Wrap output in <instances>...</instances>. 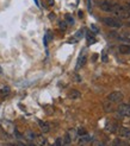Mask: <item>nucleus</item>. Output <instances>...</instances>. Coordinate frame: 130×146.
I'll return each mask as SVG.
<instances>
[{
	"instance_id": "10",
	"label": "nucleus",
	"mask_w": 130,
	"mask_h": 146,
	"mask_svg": "<svg viewBox=\"0 0 130 146\" xmlns=\"http://www.w3.org/2000/svg\"><path fill=\"white\" fill-rule=\"evenodd\" d=\"M80 92L79 90H76V89H73V90H70L69 92V94H68V96H69V99H72V100H75V99H79L80 98Z\"/></svg>"
},
{
	"instance_id": "12",
	"label": "nucleus",
	"mask_w": 130,
	"mask_h": 146,
	"mask_svg": "<svg viewBox=\"0 0 130 146\" xmlns=\"http://www.w3.org/2000/svg\"><path fill=\"white\" fill-rule=\"evenodd\" d=\"M104 109L105 112H113V106H112V102L110 104V101H106L104 104Z\"/></svg>"
},
{
	"instance_id": "3",
	"label": "nucleus",
	"mask_w": 130,
	"mask_h": 146,
	"mask_svg": "<svg viewBox=\"0 0 130 146\" xmlns=\"http://www.w3.org/2000/svg\"><path fill=\"white\" fill-rule=\"evenodd\" d=\"M117 111L123 116H130V105H119Z\"/></svg>"
},
{
	"instance_id": "20",
	"label": "nucleus",
	"mask_w": 130,
	"mask_h": 146,
	"mask_svg": "<svg viewBox=\"0 0 130 146\" xmlns=\"http://www.w3.org/2000/svg\"><path fill=\"white\" fill-rule=\"evenodd\" d=\"M9 88H7V87H6V88H4L3 90H1V94H3V95H6V94H9Z\"/></svg>"
},
{
	"instance_id": "7",
	"label": "nucleus",
	"mask_w": 130,
	"mask_h": 146,
	"mask_svg": "<svg viewBox=\"0 0 130 146\" xmlns=\"http://www.w3.org/2000/svg\"><path fill=\"white\" fill-rule=\"evenodd\" d=\"M118 39L122 40V42H125V43H130V30L123 32V33H121L118 36Z\"/></svg>"
},
{
	"instance_id": "17",
	"label": "nucleus",
	"mask_w": 130,
	"mask_h": 146,
	"mask_svg": "<svg viewBox=\"0 0 130 146\" xmlns=\"http://www.w3.org/2000/svg\"><path fill=\"white\" fill-rule=\"evenodd\" d=\"M60 29H61V30H66V29H67V24L66 23H64V21H61V23H60Z\"/></svg>"
},
{
	"instance_id": "24",
	"label": "nucleus",
	"mask_w": 130,
	"mask_h": 146,
	"mask_svg": "<svg viewBox=\"0 0 130 146\" xmlns=\"http://www.w3.org/2000/svg\"><path fill=\"white\" fill-rule=\"evenodd\" d=\"M48 3L49 5H54V0H48Z\"/></svg>"
},
{
	"instance_id": "1",
	"label": "nucleus",
	"mask_w": 130,
	"mask_h": 146,
	"mask_svg": "<svg viewBox=\"0 0 130 146\" xmlns=\"http://www.w3.org/2000/svg\"><path fill=\"white\" fill-rule=\"evenodd\" d=\"M103 23H104L106 26L116 27V29L123 26V23H122V20H121V19H118V18H112V17L103 18Z\"/></svg>"
},
{
	"instance_id": "2",
	"label": "nucleus",
	"mask_w": 130,
	"mask_h": 146,
	"mask_svg": "<svg viewBox=\"0 0 130 146\" xmlns=\"http://www.w3.org/2000/svg\"><path fill=\"white\" fill-rule=\"evenodd\" d=\"M124 99V95H123V93L122 92H112L111 94H109L107 95V100H109L110 102H112V104H115V102H121V101H123Z\"/></svg>"
},
{
	"instance_id": "25",
	"label": "nucleus",
	"mask_w": 130,
	"mask_h": 146,
	"mask_svg": "<svg viewBox=\"0 0 130 146\" xmlns=\"http://www.w3.org/2000/svg\"><path fill=\"white\" fill-rule=\"evenodd\" d=\"M92 29H93V30H94V31H98V29H97L94 25H92Z\"/></svg>"
},
{
	"instance_id": "18",
	"label": "nucleus",
	"mask_w": 130,
	"mask_h": 146,
	"mask_svg": "<svg viewBox=\"0 0 130 146\" xmlns=\"http://www.w3.org/2000/svg\"><path fill=\"white\" fill-rule=\"evenodd\" d=\"M66 19H67V21H68L69 24H73V23H74V19L72 18V17L69 16V14H67V16H66Z\"/></svg>"
},
{
	"instance_id": "19",
	"label": "nucleus",
	"mask_w": 130,
	"mask_h": 146,
	"mask_svg": "<svg viewBox=\"0 0 130 146\" xmlns=\"http://www.w3.org/2000/svg\"><path fill=\"white\" fill-rule=\"evenodd\" d=\"M78 134H79V135H82V134H86V131H85L84 128H79V129H78Z\"/></svg>"
},
{
	"instance_id": "8",
	"label": "nucleus",
	"mask_w": 130,
	"mask_h": 146,
	"mask_svg": "<svg viewBox=\"0 0 130 146\" xmlns=\"http://www.w3.org/2000/svg\"><path fill=\"white\" fill-rule=\"evenodd\" d=\"M38 125H40V128H41V131L43 133H48L49 131H50V127H49V125L47 122H44V121H42V120H40L38 121Z\"/></svg>"
},
{
	"instance_id": "9",
	"label": "nucleus",
	"mask_w": 130,
	"mask_h": 146,
	"mask_svg": "<svg viewBox=\"0 0 130 146\" xmlns=\"http://www.w3.org/2000/svg\"><path fill=\"white\" fill-rule=\"evenodd\" d=\"M118 51L121 54H123V55H128V54H130V45H125V44L119 45L118 46Z\"/></svg>"
},
{
	"instance_id": "13",
	"label": "nucleus",
	"mask_w": 130,
	"mask_h": 146,
	"mask_svg": "<svg viewBox=\"0 0 130 146\" xmlns=\"http://www.w3.org/2000/svg\"><path fill=\"white\" fill-rule=\"evenodd\" d=\"M86 37H87L90 44H93V43L96 42V38H94V36H93L92 32H87V33H86Z\"/></svg>"
},
{
	"instance_id": "16",
	"label": "nucleus",
	"mask_w": 130,
	"mask_h": 146,
	"mask_svg": "<svg viewBox=\"0 0 130 146\" xmlns=\"http://www.w3.org/2000/svg\"><path fill=\"white\" fill-rule=\"evenodd\" d=\"M70 141H72V139H70V135H69V133H67L66 134V137H64V144H70Z\"/></svg>"
},
{
	"instance_id": "15",
	"label": "nucleus",
	"mask_w": 130,
	"mask_h": 146,
	"mask_svg": "<svg viewBox=\"0 0 130 146\" xmlns=\"http://www.w3.org/2000/svg\"><path fill=\"white\" fill-rule=\"evenodd\" d=\"M98 5H104V4H113L116 3L115 0H94Z\"/></svg>"
},
{
	"instance_id": "5",
	"label": "nucleus",
	"mask_w": 130,
	"mask_h": 146,
	"mask_svg": "<svg viewBox=\"0 0 130 146\" xmlns=\"http://www.w3.org/2000/svg\"><path fill=\"white\" fill-rule=\"evenodd\" d=\"M3 127L5 128V131L7 133H13L14 131H16V128H14V125L12 122H10V121H7V120H5V121H3Z\"/></svg>"
},
{
	"instance_id": "6",
	"label": "nucleus",
	"mask_w": 130,
	"mask_h": 146,
	"mask_svg": "<svg viewBox=\"0 0 130 146\" xmlns=\"http://www.w3.org/2000/svg\"><path fill=\"white\" fill-rule=\"evenodd\" d=\"M118 134L121 137L125 138V139L130 140V129L129 128H127V127H119L118 128Z\"/></svg>"
},
{
	"instance_id": "4",
	"label": "nucleus",
	"mask_w": 130,
	"mask_h": 146,
	"mask_svg": "<svg viewBox=\"0 0 130 146\" xmlns=\"http://www.w3.org/2000/svg\"><path fill=\"white\" fill-rule=\"evenodd\" d=\"M86 60H87V57H86L85 51H82L81 55L79 56V58H78V63H76V67H75V69H76V70H79V69H80L81 67H84L85 63H86Z\"/></svg>"
},
{
	"instance_id": "11",
	"label": "nucleus",
	"mask_w": 130,
	"mask_h": 146,
	"mask_svg": "<svg viewBox=\"0 0 130 146\" xmlns=\"http://www.w3.org/2000/svg\"><path fill=\"white\" fill-rule=\"evenodd\" d=\"M90 141H92V138L87 134H82V135H80V138H79V143L80 144H86V143H90Z\"/></svg>"
},
{
	"instance_id": "14",
	"label": "nucleus",
	"mask_w": 130,
	"mask_h": 146,
	"mask_svg": "<svg viewBox=\"0 0 130 146\" xmlns=\"http://www.w3.org/2000/svg\"><path fill=\"white\" fill-rule=\"evenodd\" d=\"M25 138H26L29 141H34L35 138H36V135H35L34 132H26V133H25Z\"/></svg>"
},
{
	"instance_id": "26",
	"label": "nucleus",
	"mask_w": 130,
	"mask_h": 146,
	"mask_svg": "<svg viewBox=\"0 0 130 146\" xmlns=\"http://www.w3.org/2000/svg\"><path fill=\"white\" fill-rule=\"evenodd\" d=\"M35 3H36V5H40V4H38V1H37V0H35Z\"/></svg>"
},
{
	"instance_id": "22",
	"label": "nucleus",
	"mask_w": 130,
	"mask_h": 146,
	"mask_svg": "<svg viewBox=\"0 0 130 146\" xmlns=\"http://www.w3.org/2000/svg\"><path fill=\"white\" fill-rule=\"evenodd\" d=\"M61 144H62V139H61V138H57V139H56V143H55V145L60 146Z\"/></svg>"
},
{
	"instance_id": "21",
	"label": "nucleus",
	"mask_w": 130,
	"mask_h": 146,
	"mask_svg": "<svg viewBox=\"0 0 130 146\" xmlns=\"http://www.w3.org/2000/svg\"><path fill=\"white\" fill-rule=\"evenodd\" d=\"M82 32H84V30H80V31H79V32H76V38H78V39L82 37V35H81Z\"/></svg>"
},
{
	"instance_id": "23",
	"label": "nucleus",
	"mask_w": 130,
	"mask_h": 146,
	"mask_svg": "<svg viewBox=\"0 0 130 146\" xmlns=\"http://www.w3.org/2000/svg\"><path fill=\"white\" fill-rule=\"evenodd\" d=\"M103 62H107V57H106V52L103 51Z\"/></svg>"
}]
</instances>
